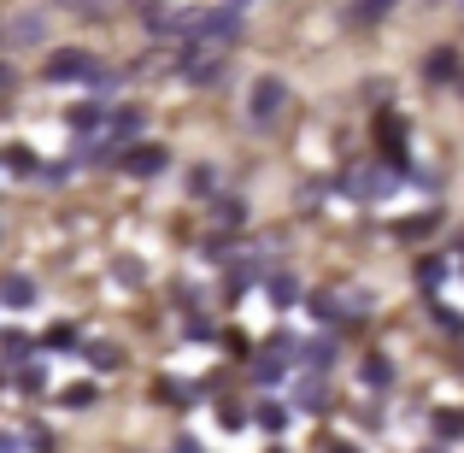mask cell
<instances>
[{"mask_svg": "<svg viewBox=\"0 0 464 453\" xmlns=\"http://www.w3.org/2000/svg\"><path fill=\"white\" fill-rule=\"evenodd\" d=\"M241 30H247V6H206L188 42H206V47H229V42H236Z\"/></svg>", "mask_w": 464, "mask_h": 453, "instance_id": "cell-1", "label": "cell"}, {"mask_svg": "<svg viewBox=\"0 0 464 453\" xmlns=\"http://www.w3.org/2000/svg\"><path fill=\"white\" fill-rule=\"evenodd\" d=\"M182 83H194V89H212V83H224V47H206V42H188L177 59Z\"/></svg>", "mask_w": 464, "mask_h": 453, "instance_id": "cell-2", "label": "cell"}, {"mask_svg": "<svg viewBox=\"0 0 464 453\" xmlns=\"http://www.w3.org/2000/svg\"><path fill=\"white\" fill-rule=\"evenodd\" d=\"M394 189H400V171H382V165H359L341 177V194H353V201H388Z\"/></svg>", "mask_w": 464, "mask_h": 453, "instance_id": "cell-3", "label": "cell"}, {"mask_svg": "<svg viewBox=\"0 0 464 453\" xmlns=\"http://www.w3.org/2000/svg\"><path fill=\"white\" fill-rule=\"evenodd\" d=\"M94 54L89 47H53V54H47V65H42V77L47 83H89L94 77Z\"/></svg>", "mask_w": 464, "mask_h": 453, "instance_id": "cell-4", "label": "cell"}, {"mask_svg": "<svg viewBox=\"0 0 464 453\" xmlns=\"http://www.w3.org/2000/svg\"><path fill=\"white\" fill-rule=\"evenodd\" d=\"M194 24H200V12H188V6H141V30H148L153 42L194 35Z\"/></svg>", "mask_w": 464, "mask_h": 453, "instance_id": "cell-5", "label": "cell"}, {"mask_svg": "<svg viewBox=\"0 0 464 453\" xmlns=\"http://www.w3.org/2000/svg\"><path fill=\"white\" fill-rule=\"evenodd\" d=\"M283 106H288V83L283 77H259V83H253V101H247L253 124H271Z\"/></svg>", "mask_w": 464, "mask_h": 453, "instance_id": "cell-6", "label": "cell"}, {"mask_svg": "<svg viewBox=\"0 0 464 453\" xmlns=\"http://www.w3.org/2000/svg\"><path fill=\"white\" fill-rule=\"evenodd\" d=\"M376 148L388 153V171L406 165V124L400 118H376Z\"/></svg>", "mask_w": 464, "mask_h": 453, "instance_id": "cell-7", "label": "cell"}, {"mask_svg": "<svg viewBox=\"0 0 464 453\" xmlns=\"http://www.w3.org/2000/svg\"><path fill=\"white\" fill-rule=\"evenodd\" d=\"M165 165H170V148H159V142H148V148H136V153L124 159V171H130V177H141V182H153Z\"/></svg>", "mask_w": 464, "mask_h": 453, "instance_id": "cell-8", "label": "cell"}, {"mask_svg": "<svg viewBox=\"0 0 464 453\" xmlns=\"http://www.w3.org/2000/svg\"><path fill=\"white\" fill-rule=\"evenodd\" d=\"M0 306H12V312L35 306V277H24V271H0Z\"/></svg>", "mask_w": 464, "mask_h": 453, "instance_id": "cell-9", "label": "cell"}, {"mask_svg": "<svg viewBox=\"0 0 464 453\" xmlns=\"http://www.w3.org/2000/svg\"><path fill=\"white\" fill-rule=\"evenodd\" d=\"M423 77H430V83H464L459 54H453V47H435V54L423 59Z\"/></svg>", "mask_w": 464, "mask_h": 453, "instance_id": "cell-10", "label": "cell"}, {"mask_svg": "<svg viewBox=\"0 0 464 453\" xmlns=\"http://www.w3.org/2000/svg\"><path fill=\"white\" fill-rule=\"evenodd\" d=\"M6 30H12V47H35L47 35V18H42V12H18Z\"/></svg>", "mask_w": 464, "mask_h": 453, "instance_id": "cell-11", "label": "cell"}, {"mask_svg": "<svg viewBox=\"0 0 464 453\" xmlns=\"http://www.w3.org/2000/svg\"><path fill=\"white\" fill-rule=\"evenodd\" d=\"M141 136V113L136 106H118L112 124H106V148H118V142H136Z\"/></svg>", "mask_w": 464, "mask_h": 453, "instance_id": "cell-12", "label": "cell"}, {"mask_svg": "<svg viewBox=\"0 0 464 453\" xmlns=\"http://www.w3.org/2000/svg\"><path fill=\"white\" fill-rule=\"evenodd\" d=\"M295 407H300V412H324V407H329V395H324V377H317V371L295 383Z\"/></svg>", "mask_w": 464, "mask_h": 453, "instance_id": "cell-13", "label": "cell"}, {"mask_svg": "<svg viewBox=\"0 0 464 453\" xmlns=\"http://www.w3.org/2000/svg\"><path fill=\"white\" fill-rule=\"evenodd\" d=\"M65 124L77 130V136H89L94 124H112V118L101 113V101H77V106H71V113H65Z\"/></svg>", "mask_w": 464, "mask_h": 453, "instance_id": "cell-14", "label": "cell"}, {"mask_svg": "<svg viewBox=\"0 0 464 453\" xmlns=\"http://www.w3.org/2000/svg\"><path fill=\"white\" fill-rule=\"evenodd\" d=\"M182 189H188V201H212V194H218V171L212 165H194L188 177H182Z\"/></svg>", "mask_w": 464, "mask_h": 453, "instance_id": "cell-15", "label": "cell"}, {"mask_svg": "<svg viewBox=\"0 0 464 453\" xmlns=\"http://www.w3.org/2000/svg\"><path fill=\"white\" fill-rule=\"evenodd\" d=\"M212 224H218V230H241V224H247V201H236V194H224V201L212 206Z\"/></svg>", "mask_w": 464, "mask_h": 453, "instance_id": "cell-16", "label": "cell"}, {"mask_svg": "<svg viewBox=\"0 0 464 453\" xmlns=\"http://www.w3.org/2000/svg\"><path fill=\"white\" fill-rule=\"evenodd\" d=\"M359 377H364V389H388L394 383V359H388V353H371V359L359 365Z\"/></svg>", "mask_w": 464, "mask_h": 453, "instance_id": "cell-17", "label": "cell"}, {"mask_svg": "<svg viewBox=\"0 0 464 453\" xmlns=\"http://www.w3.org/2000/svg\"><path fill=\"white\" fill-rule=\"evenodd\" d=\"M253 424H259L265 436H283V430H288V407H283V400H259V412H253Z\"/></svg>", "mask_w": 464, "mask_h": 453, "instance_id": "cell-18", "label": "cell"}, {"mask_svg": "<svg viewBox=\"0 0 464 453\" xmlns=\"http://www.w3.org/2000/svg\"><path fill=\"white\" fill-rule=\"evenodd\" d=\"M411 277H418V289H423V295H435V289L447 283V260H435V253H423V260H418V271H411Z\"/></svg>", "mask_w": 464, "mask_h": 453, "instance_id": "cell-19", "label": "cell"}, {"mask_svg": "<svg viewBox=\"0 0 464 453\" xmlns=\"http://www.w3.org/2000/svg\"><path fill=\"white\" fill-rule=\"evenodd\" d=\"M388 18V0H359V6H347V24L353 30H371V24Z\"/></svg>", "mask_w": 464, "mask_h": 453, "instance_id": "cell-20", "label": "cell"}, {"mask_svg": "<svg viewBox=\"0 0 464 453\" xmlns=\"http://www.w3.org/2000/svg\"><path fill=\"white\" fill-rule=\"evenodd\" d=\"M300 353H306V365H312V371H329V365H335V336H312Z\"/></svg>", "mask_w": 464, "mask_h": 453, "instance_id": "cell-21", "label": "cell"}, {"mask_svg": "<svg viewBox=\"0 0 464 453\" xmlns=\"http://www.w3.org/2000/svg\"><path fill=\"white\" fill-rule=\"evenodd\" d=\"M82 359H89L94 371H118V365H124V353H118L112 341H89V348H82Z\"/></svg>", "mask_w": 464, "mask_h": 453, "instance_id": "cell-22", "label": "cell"}, {"mask_svg": "<svg viewBox=\"0 0 464 453\" xmlns=\"http://www.w3.org/2000/svg\"><path fill=\"white\" fill-rule=\"evenodd\" d=\"M0 359H6V365H18V371H24V365H30V336L6 330V336H0Z\"/></svg>", "mask_w": 464, "mask_h": 453, "instance_id": "cell-23", "label": "cell"}, {"mask_svg": "<svg viewBox=\"0 0 464 453\" xmlns=\"http://www.w3.org/2000/svg\"><path fill=\"white\" fill-rule=\"evenodd\" d=\"M271 300L276 306H295L300 300V277L295 271H271Z\"/></svg>", "mask_w": 464, "mask_h": 453, "instance_id": "cell-24", "label": "cell"}, {"mask_svg": "<svg viewBox=\"0 0 464 453\" xmlns=\"http://www.w3.org/2000/svg\"><path fill=\"white\" fill-rule=\"evenodd\" d=\"M94 395H101V389H94V383H71V389H59V407L82 412V407H94Z\"/></svg>", "mask_w": 464, "mask_h": 453, "instance_id": "cell-25", "label": "cell"}, {"mask_svg": "<svg viewBox=\"0 0 464 453\" xmlns=\"http://www.w3.org/2000/svg\"><path fill=\"white\" fill-rule=\"evenodd\" d=\"M435 436H441V442H453V436H464V412L441 407V412H435Z\"/></svg>", "mask_w": 464, "mask_h": 453, "instance_id": "cell-26", "label": "cell"}, {"mask_svg": "<svg viewBox=\"0 0 464 453\" xmlns=\"http://www.w3.org/2000/svg\"><path fill=\"white\" fill-rule=\"evenodd\" d=\"M253 277H259V265H253V260H236V265H229V283H224V289H229V295H241Z\"/></svg>", "mask_w": 464, "mask_h": 453, "instance_id": "cell-27", "label": "cell"}, {"mask_svg": "<svg viewBox=\"0 0 464 453\" xmlns=\"http://www.w3.org/2000/svg\"><path fill=\"white\" fill-rule=\"evenodd\" d=\"M430 318H435V324H441V330H447V336H459V330H464V318H459V306H447V300H435V306H430Z\"/></svg>", "mask_w": 464, "mask_h": 453, "instance_id": "cell-28", "label": "cell"}, {"mask_svg": "<svg viewBox=\"0 0 464 453\" xmlns=\"http://www.w3.org/2000/svg\"><path fill=\"white\" fill-rule=\"evenodd\" d=\"M435 224H441L435 212H423V218H406V224H400V241H418V236H430Z\"/></svg>", "mask_w": 464, "mask_h": 453, "instance_id": "cell-29", "label": "cell"}, {"mask_svg": "<svg viewBox=\"0 0 464 453\" xmlns=\"http://www.w3.org/2000/svg\"><path fill=\"white\" fill-rule=\"evenodd\" d=\"M182 336H188V341H206V336H212V318H206V312H188V318H182Z\"/></svg>", "mask_w": 464, "mask_h": 453, "instance_id": "cell-30", "label": "cell"}, {"mask_svg": "<svg viewBox=\"0 0 464 453\" xmlns=\"http://www.w3.org/2000/svg\"><path fill=\"white\" fill-rule=\"evenodd\" d=\"M18 389H24V395H42V389H47V371H42V365H24V371H18Z\"/></svg>", "mask_w": 464, "mask_h": 453, "instance_id": "cell-31", "label": "cell"}, {"mask_svg": "<svg viewBox=\"0 0 464 453\" xmlns=\"http://www.w3.org/2000/svg\"><path fill=\"white\" fill-rule=\"evenodd\" d=\"M6 165H12V177H30V171H35V153L30 148H6Z\"/></svg>", "mask_w": 464, "mask_h": 453, "instance_id": "cell-32", "label": "cell"}, {"mask_svg": "<svg viewBox=\"0 0 464 453\" xmlns=\"http://www.w3.org/2000/svg\"><path fill=\"white\" fill-rule=\"evenodd\" d=\"M288 365L283 359H253V377H259V383H276V377H283Z\"/></svg>", "mask_w": 464, "mask_h": 453, "instance_id": "cell-33", "label": "cell"}, {"mask_svg": "<svg viewBox=\"0 0 464 453\" xmlns=\"http://www.w3.org/2000/svg\"><path fill=\"white\" fill-rule=\"evenodd\" d=\"M118 283L136 289V283H141V260H130V253H124V260H118Z\"/></svg>", "mask_w": 464, "mask_h": 453, "instance_id": "cell-34", "label": "cell"}, {"mask_svg": "<svg viewBox=\"0 0 464 453\" xmlns=\"http://www.w3.org/2000/svg\"><path fill=\"white\" fill-rule=\"evenodd\" d=\"M71 341H77V330H71V324H53V330H47V348H71Z\"/></svg>", "mask_w": 464, "mask_h": 453, "instance_id": "cell-35", "label": "cell"}, {"mask_svg": "<svg viewBox=\"0 0 464 453\" xmlns=\"http://www.w3.org/2000/svg\"><path fill=\"white\" fill-rule=\"evenodd\" d=\"M312 318H324V324H329V318H335V295H312Z\"/></svg>", "mask_w": 464, "mask_h": 453, "instance_id": "cell-36", "label": "cell"}, {"mask_svg": "<svg viewBox=\"0 0 464 453\" xmlns=\"http://www.w3.org/2000/svg\"><path fill=\"white\" fill-rule=\"evenodd\" d=\"M112 83H118V77H112V71H94V77H89V89H94V101H101V94H112Z\"/></svg>", "mask_w": 464, "mask_h": 453, "instance_id": "cell-37", "label": "cell"}, {"mask_svg": "<svg viewBox=\"0 0 464 453\" xmlns=\"http://www.w3.org/2000/svg\"><path fill=\"white\" fill-rule=\"evenodd\" d=\"M71 177V165H65V159H53V165H42V182H65Z\"/></svg>", "mask_w": 464, "mask_h": 453, "instance_id": "cell-38", "label": "cell"}, {"mask_svg": "<svg viewBox=\"0 0 464 453\" xmlns=\"http://www.w3.org/2000/svg\"><path fill=\"white\" fill-rule=\"evenodd\" d=\"M177 453H206L200 442H188V436H182V442H177Z\"/></svg>", "mask_w": 464, "mask_h": 453, "instance_id": "cell-39", "label": "cell"}, {"mask_svg": "<svg viewBox=\"0 0 464 453\" xmlns=\"http://www.w3.org/2000/svg\"><path fill=\"white\" fill-rule=\"evenodd\" d=\"M0 89H12V65H6V59H0Z\"/></svg>", "mask_w": 464, "mask_h": 453, "instance_id": "cell-40", "label": "cell"}, {"mask_svg": "<svg viewBox=\"0 0 464 453\" xmlns=\"http://www.w3.org/2000/svg\"><path fill=\"white\" fill-rule=\"evenodd\" d=\"M0 453H18V442H12V436H0Z\"/></svg>", "mask_w": 464, "mask_h": 453, "instance_id": "cell-41", "label": "cell"}, {"mask_svg": "<svg viewBox=\"0 0 464 453\" xmlns=\"http://www.w3.org/2000/svg\"><path fill=\"white\" fill-rule=\"evenodd\" d=\"M329 453H359V448H347V442H335V448H329Z\"/></svg>", "mask_w": 464, "mask_h": 453, "instance_id": "cell-42", "label": "cell"}, {"mask_svg": "<svg viewBox=\"0 0 464 453\" xmlns=\"http://www.w3.org/2000/svg\"><path fill=\"white\" fill-rule=\"evenodd\" d=\"M430 453H441V448H430Z\"/></svg>", "mask_w": 464, "mask_h": 453, "instance_id": "cell-43", "label": "cell"}, {"mask_svg": "<svg viewBox=\"0 0 464 453\" xmlns=\"http://www.w3.org/2000/svg\"><path fill=\"white\" fill-rule=\"evenodd\" d=\"M459 94H464V83H459Z\"/></svg>", "mask_w": 464, "mask_h": 453, "instance_id": "cell-44", "label": "cell"}]
</instances>
